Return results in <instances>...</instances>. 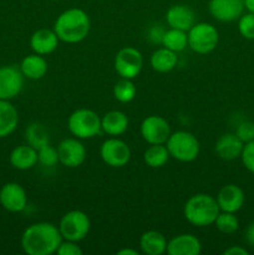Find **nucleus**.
<instances>
[{
  "instance_id": "nucleus-24",
  "label": "nucleus",
  "mask_w": 254,
  "mask_h": 255,
  "mask_svg": "<svg viewBox=\"0 0 254 255\" xmlns=\"http://www.w3.org/2000/svg\"><path fill=\"white\" fill-rule=\"evenodd\" d=\"M177 64H178L177 52L166 49L163 46L154 50L152 52L151 57H149V65H151V67L156 72H159V74L171 72L172 70L176 69Z\"/></svg>"
},
{
  "instance_id": "nucleus-26",
  "label": "nucleus",
  "mask_w": 254,
  "mask_h": 255,
  "mask_svg": "<svg viewBox=\"0 0 254 255\" xmlns=\"http://www.w3.org/2000/svg\"><path fill=\"white\" fill-rule=\"evenodd\" d=\"M169 158L166 144H149L143 153V161L149 168H162Z\"/></svg>"
},
{
  "instance_id": "nucleus-34",
  "label": "nucleus",
  "mask_w": 254,
  "mask_h": 255,
  "mask_svg": "<svg viewBox=\"0 0 254 255\" xmlns=\"http://www.w3.org/2000/svg\"><path fill=\"white\" fill-rule=\"evenodd\" d=\"M234 133L238 136V138L241 139L243 143L253 141L254 139V122H251V121L242 122V124L237 127V129Z\"/></svg>"
},
{
  "instance_id": "nucleus-25",
  "label": "nucleus",
  "mask_w": 254,
  "mask_h": 255,
  "mask_svg": "<svg viewBox=\"0 0 254 255\" xmlns=\"http://www.w3.org/2000/svg\"><path fill=\"white\" fill-rule=\"evenodd\" d=\"M167 239L161 232L147 231L139 238V248L146 255H162L167 251Z\"/></svg>"
},
{
  "instance_id": "nucleus-23",
  "label": "nucleus",
  "mask_w": 254,
  "mask_h": 255,
  "mask_svg": "<svg viewBox=\"0 0 254 255\" xmlns=\"http://www.w3.org/2000/svg\"><path fill=\"white\" fill-rule=\"evenodd\" d=\"M19 125V114L14 105L6 100H0V138L9 137Z\"/></svg>"
},
{
  "instance_id": "nucleus-40",
  "label": "nucleus",
  "mask_w": 254,
  "mask_h": 255,
  "mask_svg": "<svg viewBox=\"0 0 254 255\" xmlns=\"http://www.w3.org/2000/svg\"><path fill=\"white\" fill-rule=\"evenodd\" d=\"M243 4L247 11L254 14V0H243Z\"/></svg>"
},
{
  "instance_id": "nucleus-33",
  "label": "nucleus",
  "mask_w": 254,
  "mask_h": 255,
  "mask_svg": "<svg viewBox=\"0 0 254 255\" xmlns=\"http://www.w3.org/2000/svg\"><path fill=\"white\" fill-rule=\"evenodd\" d=\"M241 159L247 171L254 174V139L244 143L243 151H242L241 154Z\"/></svg>"
},
{
  "instance_id": "nucleus-2",
  "label": "nucleus",
  "mask_w": 254,
  "mask_h": 255,
  "mask_svg": "<svg viewBox=\"0 0 254 255\" xmlns=\"http://www.w3.org/2000/svg\"><path fill=\"white\" fill-rule=\"evenodd\" d=\"M91 30L89 14L80 7H71L62 11L56 17L54 31L60 41L65 44H79L84 41Z\"/></svg>"
},
{
  "instance_id": "nucleus-17",
  "label": "nucleus",
  "mask_w": 254,
  "mask_h": 255,
  "mask_svg": "<svg viewBox=\"0 0 254 255\" xmlns=\"http://www.w3.org/2000/svg\"><path fill=\"white\" fill-rule=\"evenodd\" d=\"M60 39L57 37L54 29L51 30L42 27V29L36 30L30 36V47H31L32 52L42 55V56H46V55L56 51Z\"/></svg>"
},
{
  "instance_id": "nucleus-1",
  "label": "nucleus",
  "mask_w": 254,
  "mask_h": 255,
  "mask_svg": "<svg viewBox=\"0 0 254 255\" xmlns=\"http://www.w3.org/2000/svg\"><path fill=\"white\" fill-rule=\"evenodd\" d=\"M62 242L59 227L49 222H37L21 234V248L27 255L56 254Z\"/></svg>"
},
{
  "instance_id": "nucleus-4",
  "label": "nucleus",
  "mask_w": 254,
  "mask_h": 255,
  "mask_svg": "<svg viewBox=\"0 0 254 255\" xmlns=\"http://www.w3.org/2000/svg\"><path fill=\"white\" fill-rule=\"evenodd\" d=\"M70 133L79 139H91L102 132L101 117L90 109H77L67 119Z\"/></svg>"
},
{
  "instance_id": "nucleus-8",
  "label": "nucleus",
  "mask_w": 254,
  "mask_h": 255,
  "mask_svg": "<svg viewBox=\"0 0 254 255\" xmlns=\"http://www.w3.org/2000/svg\"><path fill=\"white\" fill-rule=\"evenodd\" d=\"M114 66L115 71L121 79L133 80L141 74L143 67V56L136 47H122L115 56Z\"/></svg>"
},
{
  "instance_id": "nucleus-5",
  "label": "nucleus",
  "mask_w": 254,
  "mask_h": 255,
  "mask_svg": "<svg viewBox=\"0 0 254 255\" xmlns=\"http://www.w3.org/2000/svg\"><path fill=\"white\" fill-rule=\"evenodd\" d=\"M166 147L169 152L171 158L176 161L193 162L199 156L201 144L197 137L188 131L172 132L166 142Z\"/></svg>"
},
{
  "instance_id": "nucleus-15",
  "label": "nucleus",
  "mask_w": 254,
  "mask_h": 255,
  "mask_svg": "<svg viewBox=\"0 0 254 255\" xmlns=\"http://www.w3.org/2000/svg\"><path fill=\"white\" fill-rule=\"evenodd\" d=\"M216 199L221 212L237 213L244 206L246 196L243 189L237 184H226L219 189Z\"/></svg>"
},
{
  "instance_id": "nucleus-19",
  "label": "nucleus",
  "mask_w": 254,
  "mask_h": 255,
  "mask_svg": "<svg viewBox=\"0 0 254 255\" xmlns=\"http://www.w3.org/2000/svg\"><path fill=\"white\" fill-rule=\"evenodd\" d=\"M244 143L238 138L236 133H224L217 139L214 151L223 161H234L241 158Z\"/></svg>"
},
{
  "instance_id": "nucleus-35",
  "label": "nucleus",
  "mask_w": 254,
  "mask_h": 255,
  "mask_svg": "<svg viewBox=\"0 0 254 255\" xmlns=\"http://www.w3.org/2000/svg\"><path fill=\"white\" fill-rule=\"evenodd\" d=\"M82 253H84V251L77 242L65 241V239H62L61 244L56 252L57 255H82Z\"/></svg>"
},
{
  "instance_id": "nucleus-30",
  "label": "nucleus",
  "mask_w": 254,
  "mask_h": 255,
  "mask_svg": "<svg viewBox=\"0 0 254 255\" xmlns=\"http://www.w3.org/2000/svg\"><path fill=\"white\" fill-rule=\"evenodd\" d=\"M217 231L222 234H233L239 228V219L236 213H229V212H219L218 217L214 221Z\"/></svg>"
},
{
  "instance_id": "nucleus-12",
  "label": "nucleus",
  "mask_w": 254,
  "mask_h": 255,
  "mask_svg": "<svg viewBox=\"0 0 254 255\" xmlns=\"http://www.w3.org/2000/svg\"><path fill=\"white\" fill-rule=\"evenodd\" d=\"M24 75L16 66L0 67V100L11 101L24 87Z\"/></svg>"
},
{
  "instance_id": "nucleus-21",
  "label": "nucleus",
  "mask_w": 254,
  "mask_h": 255,
  "mask_svg": "<svg viewBox=\"0 0 254 255\" xmlns=\"http://www.w3.org/2000/svg\"><path fill=\"white\" fill-rule=\"evenodd\" d=\"M128 117L125 112L112 110L101 117V128L110 137L122 136L128 128Z\"/></svg>"
},
{
  "instance_id": "nucleus-3",
  "label": "nucleus",
  "mask_w": 254,
  "mask_h": 255,
  "mask_svg": "<svg viewBox=\"0 0 254 255\" xmlns=\"http://www.w3.org/2000/svg\"><path fill=\"white\" fill-rule=\"evenodd\" d=\"M219 209L217 199L207 193L192 196L183 207V216L189 224L198 228H204L214 224L218 217Z\"/></svg>"
},
{
  "instance_id": "nucleus-9",
  "label": "nucleus",
  "mask_w": 254,
  "mask_h": 255,
  "mask_svg": "<svg viewBox=\"0 0 254 255\" xmlns=\"http://www.w3.org/2000/svg\"><path fill=\"white\" fill-rule=\"evenodd\" d=\"M131 148L119 137H110L100 147L102 162L111 168H122L131 161Z\"/></svg>"
},
{
  "instance_id": "nucleus-13",
  "label": "nucleus",
  "mask_w": 254,
  "mask_h": 255,
  "mask_svg": "<svg viewBox=\"0 0 254 255\" xmlns=\"http://www.w3.org/2000/svg\"><path fill=\"white\" fill-rule=\"evenodd\" d=\"M0 204L10 213H20L27 206L26 191L16 182L5 183L0 189Z\"/></svg>"
},
{
  "instance_id": "nucleus-22",
  "label": "nucleus",
  "mask_w": 254,
  "mask_h": 255,
  "mask_svg": "<svg viewBox=\"0 0 254 255\" xmlns=\"http://www.w3.org/2000/svg\"><path fill=\"white\" fill-rule=\"evenodd\" d=\"M20 71L27 80H41L47 74V61L42 55L30 54L21 60L19 66Z\"/></svg>"
},
{
  "instance_id": "nucleus-10",
  "label": "nucleus",
  "mask_w": 254,
  "mask_h": 255,
  "mask_svg": "<svg viewBox=\"0 0 254 255\" xmlns=\"http://www.w3.org/2000/svg\"><path fill=\"white\" fill-rule=\"evenodd\" d=\"M139 132L144 141L148 144H166L171 136V126L168 121L162 116L151 115L142 121Z\"/></svg>"
},
{
  "instance_id": "nucleus-29",
  "label": "nucleus",
  "mask_w": 254,
  "mask_h": 255,
  "mask_svg": "<svg viewBox=\"0 0 254 255\" xmlns=\"http://www.w3.org/2000/svg\"><path fill=\"white\" fill-rule=\"evenodd\" d=\"M114 97L121 104H129L137 95V89L133 81L128 79H120L114 86Z\"/></svg>"
},
{
  "instance_id": "nucleus-28",
  "label": "nucleus",
  "mask_w": 254,
  "mask_h": 255,
  "mask_svg": "<svg viewBox=\"0 0 254 255\" xmlns=\"http://www.w3.org/2000/svg\"><path fill=\"white\" fill-rule=\"evenodd\" d=\"M25 139H26L27 144L39 149L40 147L50 143L49 131L44 125L39 124V122H32L25 129Z\"/></svg>"
},
{
  "instance_id": "nucleus-41",
  "label": "nucleus",
  "mask_w": 254,
  "mask_h": 255,
  "mask_svg": "<svg viewBox=\"0 0 254 255\" xmlns=\"http://www.w3.org/2000/svg\"><path fill=\"white\" fill-rule=\"evenodd\" d=\"M54 1H60V0H54Z\"/></svg>"
},
{
  "instance_id": "nucleus-37",
  "label": "nucleus",
  "mask_w": 254,
  "mask_h": 255,
  "mask_svg": "<svg viewBox=\"0 0 254 255\" xmlns=\"http://www.w3.org/2000/svg\"><path fill=\"white\" fill-rule=\"evenodd\" d=\"M224 255H248V251L241 246H232L223 252Z\"/></svg>"
},
{
  "instance_id": "nucleus-11",
  "label": "nucleus",
  "mask_w": 254,
  "mask_h": 255,
  "mask_svg": "<svg viewBox=\"0 0 254 255\" xmlns=\"http://www.w3.org/2000/svg\"><path fill=\"white\" fill-rule=\"evenodd\" d=\"M56 148L59 153V163L67 168H77L86 161V147L84 146L81 139L76 137L62 139Z\"/></svg>"
},
{
  "instance_id": "nucleus-6",
  "label": "nucleus",
  "mask_w": 254,
  "mask_h": 255,
  "mask_svg": "<svg viewBox=\"0 0 254 255\" xmlns=\"http://www.w3.org/2000/svg\"><path fill=\"white\" fill-rule=\"evenodd\" d=\"M188 47L198 55L211 54L217 49L219 42V32L216 26L209 22H196L187 31Z\"/></svg>"
},
{
  "instance_id": "nucleus-7",
  "label": "nucleus",
  "mask_w": 254,
  "mask_h": 255,
  "mask_svg": "<svg viewBox=\"0 0 254 255\" xmlns=\"http://www.w3.org/2000/svg\"><path fill=\"white\" fill-rule=\"evenodd\" d=\"M57 227H59L62 239L80 243L89 236L90 229H91V221L85 212L75 209L64 214Z\"/></svg>"
},
{
  "instance_id": "nucleus-38",
  "label": "nucleus",
  "mask_w": 254,
  "mask_h": 255,
  "mask_svg": "<svg viewBox=\"0 0 254 255\" xmlns=\"http://www.w3.org/2000/svg\"><path fill=\"white\" fill-rule=\"evenodd\" d=\"M246 242L248 243V246H251L252 248H254V221L252 222L248 226L246 231Z\"/></svg>"
},
{
  "instance_id": "nucleus-39",
  "label": "nucleus",
  "mask_w": 254,
  "mask_h": 255,
  "mask_svg": "<svg viewBox=\"0 0 254 255\" xmlns=\"http://www.w3.org/2000/svg\"><path fill=\"white\" fill-rule=\"evenodd\" d=\"M117 255H138V252L132 248H124L117 252Z\"/></svg>"
},
{
  "instance_id": "nucleus-16",
  "label": "nucleus",
  "mask_w": 254,
  "mask_h": 255,
  "mask_svg": "<svg viewBox=\"0 0 254 255\" xmlns=\"http://www.w3.org/2000/svg\"><path fill=\"white\" fill-rule=\"evenodd\" d=\"M166 253L168 255H199L202 243L193 234H178L167 243Z\"/></svg>"
},
{
  "instance_id": "nucleus-36",
  "label": "nucleus",
  "mask_w": 254,
  "mask_h": 255,
  "mask_svg": "<svg viewBox=\"0 0 254 255\" xmlns=\"http://www.w3.org/2000/svg\"><path fill=\"white\" fill-rule=\"evenodd\" d=\"M166 30L161 26V25H154L151 29L148 30V39L151 40L154 44H161L162 37H163V34Z\"/></svg>"
},
{
  "instance_id": "nucleus-18",
  "label": "nucleus",
  "mask_w": 254,
  "mask_h": 255,
  "mask_svg": "<svg viewBox=\"0 0 254 255\" xmlns=\"http://www.w3.org/2000/svg\"><path fill=\"white\" fill-rule=\"evenodd\" d=\"M167 25L172 29L188 31L196 24V15L189 6L184 4H177L169 7L166 12Z\"/></svg>"
},
{
  "instance_id": "nucleus-31",
  "label": "nucleus",
  "mask_w": 254,
  "mask_h": 255,
  "mask_svg": "<svg viewBox=\"0 0 254 255\" xmlns=\"http://www.w3.org/2000/svg\"><path fill=\"white\" fill-rule=\"evenodd\" d=\"M37 159L39 163L44 167H55L59 163V153L56 147L51 144H45L37 149Z\"/></svg>"
},
{
  "instance_id": "nucleus-14",
  "label": "nucleus",
  "mask_w": 254,
  "mask_h": 255,
  "mask_svg": "<svg viewBox=\"0 0 254 255\" xmlns=\"http://www.w3.org/2000/svg\"><path fill=\"white\" fill-rule=\"evenodd\" d=\"M208 11L217 21H237L244 11L243 0H209Z\"/></svg>"
},
{
  "instance_id": "nucleus-32",
  "label": "nucleus",
  "mask_w": 254,
  "mask_h": 255,
  "mask_svg": "<svg viewBox=\"0 0 254 255\" xmlns=\"http://www.w3.org/2000/svg\"><path fill=\"white\" fill-rule=\"evenodd\" d=\"M238 31L244 39L254 40V14H242L238 20Z\"/></svg>"
},
{
  "instance_id": "nucleus-27",
  "label": "nucleus",
  "mask_w": 254,
  "mask_h": 255,
  "mask_svg": "<svg viewBox=\"0 0 254 255\" xmlns=\"http://www.w3.org/2000/svg\"><path fill=\"white\" fill-rule=\"evenodd\" d=\"M161 45L166 47V49L177 52V54L183 51V50L188 47V35H187V31L169 27L168 30L164 31Z\"/></svg>"
},
{
  "instance_id": "nucleus-20",
  "label": "nucleus",
  "mask_w": 254,
  "mask_h": 255,
  "mask_svg": "<svg viewBox=\"0 0 254 255\" xmlns=\"http://www.w3.org/2000/svg\"><path fill=\"white\" fill-rule=\"evenodd\" d=\"M9 162L12 168L17 171H27V169L34 168L39 163L37 149L27 143L16 146L10 152Z\"/></svg>"
}]
</instances>
